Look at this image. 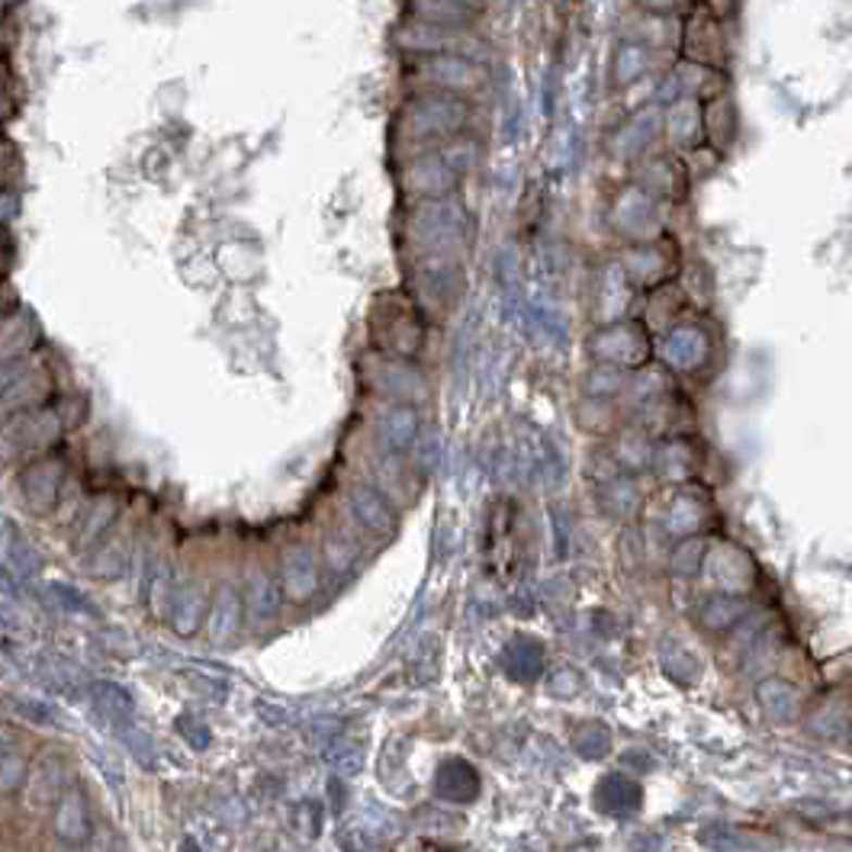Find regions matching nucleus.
Instances as JSON below:
<instances>
[{
    "label": "nucleus",
    "instance_id": "nucleus-1",
    "mask_svg": "<svg viewBox=\"0 0 852 852\" xmlns=\"http://www.w3.org/2000/svg\"><path fill=\"white\" fill-rule=\"evenodd\" d=\"M277 582L287 602L293 605H306L312 596L322 586L318 576V556L310 543L293 541L280 550V566H277Z\"/></svg>",
    "mask_w": 852,
    "mask_h": 852
},
{
    "label": "nucleus",
    "instance_id": "nucleus-2",
    "mask_svg": "<svg viewBox=\"0 0 852 852\" xmlns=\"http://www.w3.org/2000/svg\"><path fill=\"white\" fill-rule=\"evenodd\" d=\"M52 834L68 843V847H80L93 837V820H90V804H87V794L80 791L78 785H68L62 791V798L55 801V811H52Z\"/></svg>",
    "mask_w": 852,
    "mask_h": 852
},
{
    "label": "nucleus",
    "instance_id": "nucleus-3",
    "mask_svg": "<svg viewBox=\"0 0 852 852\" xmlns=\"http://www.w3.org/2000/svg\"><path fill=\"white\" fill-rule=\"evenodd\" d=\"M65 766L55 760V756H39L29 773H26V781H23V791H26V807L29 811H49L55 807V801L62 798L65 791Z\"/></svg>",
    "mask_w": 852,
    "mask_h": 852
},
{
    "label": "nucleus",
    "instance_id": "nucleus-4",
    "mask_svg": "<svg viewBox=\"0 0 852 852\" xmlns=\"http://www.w3.org/2000/svg\"><path fill=\"white\" fill-rule=\"evenodd\" d=\"M206 609H210V592H206V586L200 579L174 582V596H171L167 615H171V627L180 637L197 634V627L206 618Z\"/></svg>",
    "mask_w": 852,
    "mask_h": 852
},
{
    "label": "nucleus",
    "instance_id": "nucleus-5",
    "mask_svg": "<svg viewBox=\"0 0 852 852\" xmlns=\"http://www.w3.org/2000/svg\"><path fill=\"white\" fill-rule=\"evenodd\" d=\"M20 486H23L26 509L36 512V515H49L55 509V502H59V492H62V464L59 461L33 464L23 473Z\"/></svg>",
    "mask_w": 852,
    "mask_h": 852
},
{
    "label": "nucleus",
    "instance_id": "nucleus-6",
    "mask_svg": "<svg viewBox=\"0 0 852 852\" xmlns=\"http://www.w3.org/2000/svg\"><path fill=\"white\" fill-rule=\"evenodd\" d=\"M241 612H245V599L235 589L233 582H220L216 592L210 596V609H206V634L213 643H229L238 627H241Z\"/></svg>",
    "mask_w": 852,
    "mask_h": 852
},
{
    "label": "nucleus",
    "instance_id": "nucleus-7",
    "mask_svg": "<svg viewBox=\"0 0 852 852\" xmlns=\"http://www.w3.org/2000/svg\"><path fill=\"white\" fill-rule=\"evenodd\" d=\"M701 573H707V579H711L714 586H721L724 592H730V596L740 592V589H747L750 579H753V576H750L753 566H750L747 553H740L737 547H714V550H707Z\"/></svg>",
    "mask_w": 852,
    "mask_h": 852
},
{
    "label": "nucleus",
    "instance_id": "nucleus-8",
    "mask_svg": "<svg viewBox=\"0 0 852 852\" xmlns=\"http://www.w3.org/2000/svg\"><path fill=\"white\" fill-rule=\"evenodd\" d=\"M348 502H351L354 522H358L364 531H371V535H377V538H387V535L396 531V512H392V505H389L387 496H384L380 489L358 486Z\"/></svg>",
    "mask_w": 852,
    "mask_h": 852
},
{
    "label": "nucleus",
    "instance_id": "nucleus-9",
    "mask_svg": "<svg viewBox=\"0 0 852 852\" xmlns=\"http://www.w3.org/2000/svg\"><path fill=\"white\" fill-rule=\"evenodd\" d=\"M245 605H248V615L254 621H271L280 612V602H284V592H280V582L274 573H267L264 566H251L248 579H245Z\"/></svg>",
    "mask_w": 852,
    "mask_h": 852
},
{
    "label": "nucleus",
    "instance_id": "nucleus-10",
    "mask_svg": "<svg viewBox=\"0 0 852 852\" xmlns=\"http://www.w3.org/2000/svg\"><path fill=\"white\" fill-rule=\"evenodd\" d=\"M756 698L763 704V711L769 714L775 724H791L801 717V692L788 682V679H766L760 682Z\"/></svg>",
    "mask_w": 852,
    "mask_h": 852
},
{
    "label": "nucleus",
    "instance_id": "nucleus-11",
    "mask_svg": "<svg viewBox=\"0 0 852 852\" xmlns=\"http://www.w3.org/2000/svg\"><path fill=\"white\" fill-rule=\"evenodd\" d=\"M129 543L133 538L126 531H110L103 541L93 547V556H90V576L97 579H116L126 573V563H129Z\"/></svg>",
    "mask_w": 852,
    "mask_h": 852
},
{
    "label": "nucleus",
    "instance_id": "nucleus-12",
    "mask_svg": "<svg viewBox=\"0 0 852 852\" xmlns=\"http://www.w3.org/2000/svg\"><path fill=\"white\" fill-rule=\"evenodd\" d=\"M415 431H418V418L409 405L389 409L380 422V441L387 451H405L415 441Z\"/></svg>",
    "mask_w": 852,
    "mask_h": 852
},
{
    "label": "nucleus",
    "instance_id": "nucleus-13",
    "mask_svg": "<svg viewBox=\"0 0 852 852\" xmlns=\"http://www.w3.org/2000/svg\"><path fill=\"white\" fill-rule=\"evenodd\" d=\"M743 615H747V602H743L740 596H730V592L707 599V602H704V609H701V621H704L711 630L734 627V624L743 618Z\"/></svg>",
    "mask_w": 852,
    "mask_h": 852
},
{
    "label": "nucleus",
    "instance_id": "nucleus-14",
    "mask_svg": "<svg viewBox=\"0 0 852 852\" xmlns=\"http://www.w3.org/2000/svg\"><path fill=\"white\" fill-rule=\"evenodd\" d=\"M113 518H116V502H113V499L97 502V505L84 515V522H80L78 547H97V543L110 535V522H113Z\"/></svg>",
    "mask_w": 852,
    "mask_h": 852
},
{
    "label": "nucleus",
    "instance_id": "nucleus-15",
    "mask_svg": "<svg viewBox=\"0 0 852 852\" xmlns=\"http://www.w3.org/2000/svg\"><path fill=\"white\" fill-rule=\"evenodd\" d=\"M701 518H704L701 502L692 499V496H679V499L673 502V509H669V531H676V535H696Z\"/></svg>",
    "mask_w": 852,
    "mask_h": 852
},
{
    "label": "nucleus",
    "instance_id": "nucleus-16",
    "mask_svg": "<svg viewBox=\"0 0 852 852\" xmlns=\"http://www.w3.org/2000/svg\"><path fill=\"white\" fill-rule=\"evenodd\" d=\"M358 553H361V543L354 541V538H348V535H341V531L325 538V563H328L335 573L351 569L354 560H358Z\"/></svg>",
    "mask_w": 852,
    "mask_h": 852
},
{
    "label": "nucleus",
    "instance_id": "nucleus-17",
    "mask_svg": "<svg viewBox=\"0 0 852 852\" xmlns=\"http://www.w3.org/2000/svg\"><path fill=\"white\" fill-rule=\"evenodd\" d=\"M26 773H29V763H26L23 753H16V750L3 753V756H0V794L20 791L23 781H26Z\"/></svg>",
    "mask_w": 852,
    "mask_h": 852
},
{
    "label": "nucleus",
    "instance_id": "nucleus-18",
    "mask_svg": "<svg viewBox=\"0 0 852 852\" xmlns=\"http://www.w3.org/2000/svg\"><path fill=\"white\" fill-rule=\"evenodd\" d=\"M704 543L696 541V538H689V541L682 543V547H676V553H673V573L676 576H698L701 573V566H704Z\"/></svg>",
    "mask_w": 852,
    "mask_h": 852
},
{
    "label": "nucleus",
    "instance_id": "nucleus-19",
    "mask_svg": "<svg viewBox=\"0 0 852 852\" xmlns=\"http://www.w3.org/2000/svg\"><path fill=\"white\" fill-rule=\"evenodd\" d=\"M461 3H466V7H469V3H479V0H461Z\"/></svg>",
    "mask_w": 852,
    "mask_h": 852
}]
</instances>
